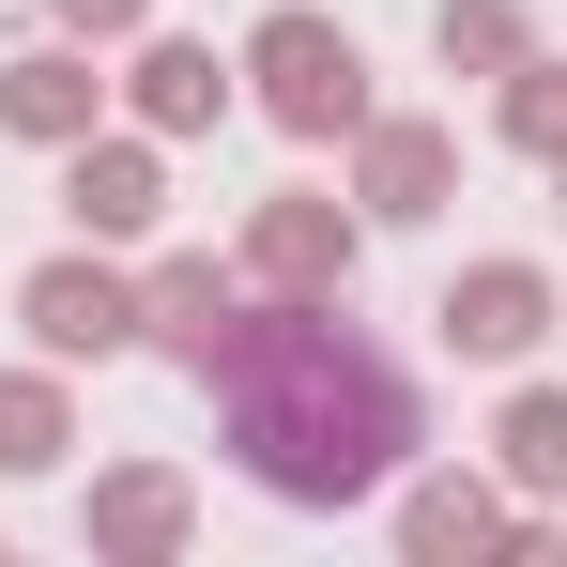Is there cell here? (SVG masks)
Listing matches in <instances>:
<instances>
[{
	"label": "cell",
	"instance_id": "1",
	"mask_svg": "<svg viewBox=\"0 0 567 567\" xmlns=\"http://www.w3.org/2000/svg\"><path fill=\"white\" fill-rule=\"evenodd\" d=\"M215 369H230V430H246V461L277 475V491H369V475L414 445L399 369H383L369 338H338V322L215 338Z\"/></svg>",
	"mask_w": 567,
	"mask_h": 567
},
{
	"label": "cell",
	"instance_id": "2",
	"mask_svg": "<svg viewBox=\"0 0 567 567\" xmlns=\"http://www.w3.org/2000/svg\"><path fill=\"white\" fill-rule=\"evenodd\" d=\"M261 78H277V123H307V138L369 107V93H353V47H338L322 16H277V31H261Z\"/></svg>",
	"mask_w": 567,
	"mask_h": 567
},
{
	"label": "cell",
	"instance_id": "3",
	"mask_svg": "<svg viewBox=\"0 0 567 567\" xmlns=\"http://www.w3.org/2000/svg\"><path fill=\"white\" fill-rule=\"evenodd\" d=\"M445 338H461V353H522V338H537V277H475V291H445Z\"/></svg>",
	"mask_w": 567,
	"mask_h": 567
},
{
	"label": "cell",
	"instance_id": "4",
	"mask_svg": "<svg viewBox=\"0 0 567 567\" xmlns=\"http://www.w3.org/2000/svg\"><path fill=\"white\" fill-rule=\"evenodd\" d=\"M31 322H47V353H107L138 307H123L107 277H47V291H31Z\"/></svg>",
	"mask_w": 567,
	"mask_h": 567
},
{
	"label": "cell",
	"instance_id": "5",
	"mask_svg": "<svg viewBox=\"0 0 567 567\" xmlns=\"http://www.w3.org/2000/svg\"><path fill=\"white\" fill-rule=\"evenodd\" d=\"M78 215H93V230H138V215H154V169H138V154H78Z\"/></svg>",
	"mask_w": 567,
	"mask_h": 567
},
{
	"label": "cell",
	"instance_id": "6",
	"mask_svg": "<svg viewBox=\"0 0 567 567\" xmlns=\"http://www.w3.org/2000/svg\"><path fill=\"white\" fill-rule=\"evenodd\" d=\"M261 261H277V277H338L353 246H338V215H277V230H261Z\"/></svg>",
	"mask_w": 567,
	"mask_h": 567
},
{
	"label": "cell",
	"instance_id": "7",
	"mask_svg": "<svg viewBox=\"0 0 567 567\" xmlns=\"http://www.w3.org/2000/svg\"><path fill=\"white\" fill-rule=\"evenodd\" d=\"M16 123H31V138H62V123H78V62H16Z\"/></svg>",
	"mask_w": 567,
	"mask_h": 567
},
{
	"label": "cell",
	"instance_id": "8",
	"mask_svg": "<svg viewBox=\"0 0 567 567\" xmlns=\"http://www.w3.org/2000/svg\"><path fill=\"white\" fill-rule=\"evenodd\" d=\"M199 107H215V62L199 47H154V123H199Z\"/></svg>",
	"mask_w": 567,
	"mask_h": 567
},
{
	"label": "cell",
	"instance_id": "9",
	"mask_svg": "<svg viewBox=\"0 0 567 567\" xmlns=\"http://www.w3.org/2000/svg\"><path fill=\"white\" fill-rule=\"evenodd\" d=\"M506 445H522V475H567V399H522V430H506Z\"/></svg>",
	"mask_w": 567,
	"mask_h": 567
},
{
	"label": "cell",
	"instance_id": "10",
	"mask_svg": "<svg viewBox=\"0 0 567 567\" xmlns=\"http://www.w3.org/2000/svg\"><path fill=\"white\" fill-rule=\"evenodd\" d=\"M62 16H93V31H123V16H138V0H62Z\"/></svg>",
	"mask_w": 567,
	"mask_h": 567
}]
</instances>
